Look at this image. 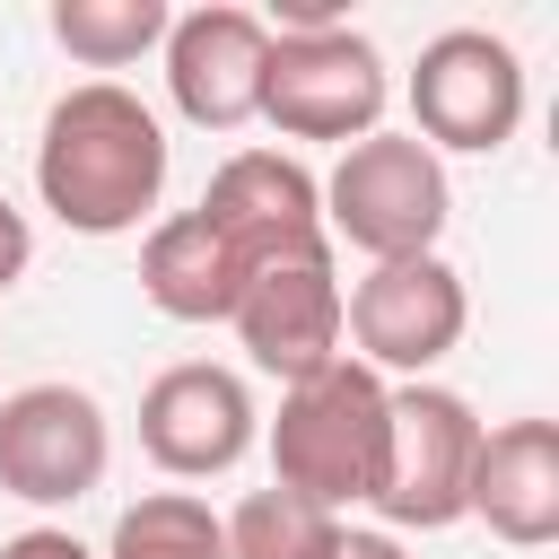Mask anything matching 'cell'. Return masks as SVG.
I'll return each instance as SVG.
<instances>
[{
    "mask_svg": "<svg viewBox=\"0 0 559 559\" xmlns=\"http://www.w3.org/2000/svg\"><path fill=\"white\" fill-rule=\"evenodd\" d=\"M35 192L70 236H131L166 192V122L122 79L52 96L35 140Z\"/></svg>",
    "mask_w": 559,
    "mask_h": 559,
    "instance_id": "1",
    "label": "cell"
},
{
    "mask_svg": "<svg viewBox=\"0 0 559 559\" xmlns=\"http://www.w3.org/2000/svg\"><path fill=\"white\" fill-rule=\"evenodd\" d=\"M384 376L358 367L349 349L332 367H314L306 384L280 393V419H271V489L341 515L376 489V454H384Z\"/></svg>",
    "mask_w": 559,
    "mask_h": 559,
    "instance_id": "2",
    "label": "cell"
},
{
    "mask_svg": "<svg viewBox=\"0 0 559 559\" xmlns=\"http://www.w3.org/2000/svg\"><path fill=\"white\" fill-rule=\"evenodd\" d=\"M323 192V236L367 253V262H411V253H437L445 236V157H428L411 131H367L341 148V166L314 183Z\"/></svg>",
    "mask_w": 559,
    "mask_h": 559,
    "instance_id": "3",
    "label": "cell"
},
{
    "mask_svg": "<svg viewBox=\"0 0 559 559\" xmlns=\"http://www.w3.org/2000/svg\"><path fill=\"white\" fill-rule=\"evenodd\" d=\"M472 454H480V419H472L463 393H445V384H393L384 393V454H376L367 507L393 533H445V524H463Z\"/></svg>",
    "mask_w": 559,
    "mask_h": 559,
    "instance_id": "4",
    "label": "cell"
},
{
    "mask_svg": "<svg viewBox=\"0 0 559 559\" xmlns=\"http://www.w3.org/2000/svg\"><path fill=\"white\" fill-rule=\"evenodd\" d=\"M524 122V61L489 26H445L411 61V140L428 157H489Z\"/></svg>",
    "mask_w": 559,
    "mask_h": 559,
    "instance_id": "5",
    "label": "cell"
},
{
    "mask_svg": "<svg viewBox=\"0 0 559 559\" xmlns=\"http://www.w3.org/2000/svg\"><path fill=\"white\" fill-rule=\"evenodd\" d=\"M384 52L358 26H314V35H271L262 61V105L253 122H271L280 140H367L384 122Z\"/></svg>",
    "mask_w": 559,
    "mask_h": 559,
    "instance_id": "6",
    "label": "cell"
},
{
    "mask_svg": "<svg viewBox=\"0 0 559 559\" xmlns=\"http://www.w3.org/2000/svg\"><path fill=\"white\" fill-rule=\"evenodd\" d=\"M472 323V297H463V271L445 253H411V262H367L358 288H341V341L358 367L376 376H411L428 384V367L463 341Z\"/></svg>",
    "mask_w": 559,
    "mask_h": 559,
    "instance_id": "7",
    "label": "cell"
},
{
    "mask_svg": "<svg viewBox=\"0 0 559 559\" xmlns=\"http://www.w3.org/2000/svg\"><path fill=\"white\" fill-rule=\"evenodd\" d=\"M227 323H236L245 358L262 376H280V384H306L314 367H332L341 358V262H332V236L253 262Z\"/></svg>",
    "mask_w": 559,
    "mask_h": 559,
    "instance_id": "8",
    "label": "cell"
},
{
    "mask_svg": "<svg viewBox=\"0 0 559 559\" xmlns=\"http://www.w3.org/2000/svg\"><path fill=\"white\" fill-rule=\"evenodd\" d=\"M114 463V419L87 384H17L0 393V489L26 507H79Z\"/></svg>",
    "mask_w": 559,
    "mask_h": 559,
    "instance_id": "9",
    "label": "cell"
},
{
    "mask_svg": "<svg viewBox=\"0 0 559 559\" xmlns=\"http://www.w3.org/2000/svg\"><path fill=\"white\" fill-rule=\"evenodd\" d=\"M253 437H262V411L245 376L218 358H183L140 393V454L166 480H218L253 454Z\"/></svg>",
    "mask_w": 559,
    "mask_h": 559,
    "instance_id": "10",
    "label": "cell"
},
{
    "mask_svg": "<svg viewBox=\"0 0 559 559\" xmlns=\"http://www.w3.org/2000/svg\"><path fill=\"white\" fill-rule=\"evenodd\" d=\"M166 96L192 131H245L253 105H262V61H271V26L253 9H183L166 26Z\"/></svg>",
    "mask_w": 559,
    "mask_h": 559,
    "instance_id": "11",
    "label": "cell"
},
{
    "mask_svg": "<svg viewBox=\"0 0 559 559\" xmlns=\"http://www.w3.org/2000/svg\"><path fill=\"white\" fill-rule=\"evenodd\" d=\"M192 210L236 245L245 271L271 262V253H288V245H314V236H323V192H314V175H306L297 157H280V148H236Z\"/></svg>",
    "mask_w": 559,
    "mask_h": 559,
    "instance_id": "12",
    "label": "cell"
},
{
    "mask_svg": "<svg viewBox=\"0 0 559 559\" xmlns=\"http://www.w3.org/2000/svg\"><path fill=\"white\" fill-rule=\"evenodd\" d=\"M463 515H480V524H489L498 542H515V550L559 542V419H507V428H480Z\"/></svg>",
    "mask_w": 559,
    "mask_h": 559,
    "instance_id": "13",
    "label": "cell"
},
{
    "mask_svg": "<svg viewBox=\"0 0 559 559\" xmlns=\"http://www.w3.org/2000/svg\"><path fill=\"white\" fill-rule=\"evenodd\" d=\"M236 288H245V262H236V245L201 210H175V218L148 227V245H140V297L166 323H227Z\"/></svg>",
    "mask_w": 559,
    "mask_h": 559,
    "instance_id": "14",
    "label": "cell"
},
{
    "mask_svg": "<svg viewBox=\"0 0 559 559\" xmlns=\"http://www.w3.org/2000/svg\"><path fill=\"white\" fill-rule=\"evenodd\" d=\"M175 26L166 0H52V44L87 70H131L140 52H157Z\"/></svg>",
    "mask_w": 559,
    "mask_h": 559,
    "instance_id": "15",
    "label": "cell"
},
{
    "mask_svg": "<svg viewBox=\"0 0 559 559\" xmlns=\"http://www.w3.org/2000/svg\"><path fill=\"white\" fill-rule=\"evenodd\" d=\"M341 533H349L341 515H323V507H306V498H288V489H253V498L218 524L227 559H332Z\"/></svg>",
    "mask_w": 559,
    "mask_h": 559,
    "instance_id": "16",
    "label": "cell"
},
{
    "mask_svg": "<svg viewBox=\"0 0 559 559\" xmlns=\"http://www.w3.org/2000/svg\"><path fill=\"white\" fill-rule=\"evenodd\" d=\"M96 559H227V542H218V515L192 489H148L114 515V542Z\"/></svg>",
    "mask_w": 559,
    "mask_h": 559,
    "instance_id": "17",
    "label": "cell"
},
{
    "mask_svg": "<svg viewBox=\"0 0 559 559\" xmlns=\"http://www.w3.org/2000/svg\"><path fill=\"white\" fill-rule=\"evenodd\" d=\"M26 262H35V227H26L17 201H0V297L26 280Z\"/></svg>",
    "mask_w": 559,
    "mask_h": 559,
    "instance_id": "18",
    "label": "cell"
},
{
    "mask_svg": "<svg viewBox=\"0 0 559 559\" xmlns=\"http://www.w3.org/2000/svg\"><path fill=\"white\" fill-rule=\"evenodd\" d=\"M0 559H96V550L79 533H61V524H26V533L0 542Z\"/></svg>",
    "mask_w": 559,
    "mask_h": 559,
    "instance_id": "19",
    "label": "cell"
},
{
    "mask_svg": "<svg viewBox=\"0 0 559 559\" xmlns=\"http://www.w3.org/2000/svg\"><path fill=\"white\" fill-rule=\"evenodd\" d=\"M332 559H411V550H402L393 533H341V550H332Z\"/></svg>",
    "mask_w": 559,
    "mask_h": 559,
    "instance_id": "20",
    "label": "cell"
}]
</instances>
